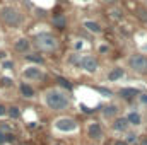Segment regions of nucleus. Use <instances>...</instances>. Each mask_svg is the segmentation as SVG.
<instances>
[{
  "instance_id": "nucleus-2",
  "label": "nucleus",
  "mask_w": 147,
  "mask_h": 145,
  "mask_svg": "<svg viewBox=\"0 0 147 145\" xmlns=\"http://www.w3.org/2000/svg\"><path fill=\"white\" fill-rule=\"evenodd\" d=\"M34 50L41 53H57L60 50V38L51 31H41L31 38Z\"/></svg>"
},
{
  "instance_id": "nucleus-4",
  "label": "nucleus",
  "mask_w": 147,
  "mask_h": 145,
  "mask_svg": "<svg viewBox=\"0 0 147 145\" xmlns=\"http://www.w3.org/2000/svg\"><path fill=\"white\" fill-rule=\"evenodd\" d=\"M0 21L7 28H21L24 24V14L19 7L12 3H5L0 7Z\"/></svg>"
},
{
  "instance_id": "nucleus-32",
  "label": "nucleus",
  "mask_w": 147,
  "mask_h": 145,
  "mask_svg": "<svg viewBox=\"0 0 147 145\" xmlns=\"http://www.w3.org/2000/svg\"><path fill=\"white\" fill-rule=\"evenodd\" d=\"M111 145H130V144H127L123 138H113L111 140Z\"/></svg>"
},
{
  "instance_id": "nucleus-10",
  "label": "nucleus",
  "mask_w": 147,
  "mask_h": 145,
  "mask_svg": "<svg viewBox=\"0 0 147 145\" xmlns=\"http://www.w3.org/2000/svg\"><path fill=\"white\" fill-rule=\"evenodd\" d=\"M34 50V46H33V39L28 36H19L14 39V43H12V51L14 53H17V55H21V56H26L28 53H31Z\"/></svg>"
},
{
  "instance_id": "nucleus-33",
  "label": "nucleus",
  "mask_w": 147,
  "mask_h": 145,
  "mask_svg": "<svg viewBox=\"0 0 147 145\" xmlns=\"http://www.w3.org/2000/svg\"><path fill=\"white\" fill-rule=\"evenodd\" d=\"M139 145H147V133H142L139 137Z\"/></svg>"
},
{
  "instance_id": "nucleus-6",
  "label": "nucleus",
  "mask_w": 147,
  "mask_h": 145,
  "mask_svg": "<svg viewBox=\"0 0 147 145\" xmlns=\"http://www.w3.org/2000/svg\"><path fill=\"white\" fill-rule=\"evenodd\" d=\"M127 68L135 75H147V55L146 53H140V51H135L132 55L127 56Z\"/></svg>"
},
{
  "instance_id": "nucleus-25",
  "label": "nucleus",
  "mask_w": 147,
  "mask_h": 145,
  "mask_svg": "<svg viewBox=\"0 0 147 145\" xmlns=\"http://www.w3.org/2000/svg\"><path fill=\"white\" fill-rule=\"evenodd\" d=\"M94 89H96L103 97H108V99L115 97V91H113V89H108V87H105V85H96Z\"/></svg>"
},
{
  "instance_id": "nucleus-26",
  "label": "nucleus",
  "mask_w": 147,
  "mask_h": 145,
  "mask_svg": "<svg viewBox=\"0 0 147 145\" xmlns=\"http://www.w3.org/2000/svg\"><path fill=\"white\" fill-rule=\"evenodd\" d=\"M57 82H58V84H57L58 87H62V89H65V91L72 92L74 87H72V84H70V82H69L67 79H63V77H57Z\"/></svg>"
},
{
  "instance_id": "nucleus-11",
  "label": "nucleus",
  "mask_w": 147,
  "mask_h": 145,
  "mask_svg": "<svg viewBox=\"0 0 147 145\" xmlns=\"http://www.w3.org/2000/svg\"><path fill=\"white\" fill-rule=\"evenodd\" d=\"M17 92H19V96H21L22 99H26V101H33V99L38 97L36 85L31 84V82H26V80H19V82H17Z\"/></svg>"
},
{
  "instance_id": "nucleus-34",
  "label": "nucleus",
  "mask_w": 147,
  "mask_h": 145,
  "mask_svg": "<svg viewBox=\"0 0 147 145\" xmlns=\"http://www.w3.org/2000/svg\"><path fill=\"white\" fill-rule=\"evenodd\" d=\"M0 144H5V133L2 128H0Z\"/></svg>"
},
{
  "instance_id": "nucleus-36",
  "label": "nucleus",
  "mask_w": 147,
  "mask_h": 145,
  "mask_svg": "<svg viewBox=\"0 0 147 145\" xmlns=\"http://www.w3.org/2000/svg\"><path fill=\"white\" fill-rule=\"evenodd\" d=\"M82 2H89V0H82Z\"/></svg>"
},
{
  "instance_id": "nucleus-37",
  "label": "nucleus",
  "mask_w": 147,
  "mask_h": 145,
  "mask_svg": "<svg viewBox=\"0 0 147 145\" xmlns=\"http://www.w3.org/2000/svg\"><path fill=\"white\" fill-rule=\"evenodd\" d=\"M0 77H2V73H0Z\"/></svg>"
},
{
  "instance_id": "nucleus-8",
  "label": "nucleus",
  "mask_w": 147,
  "mask_h": 145,
  "mask_svg": "<svg viewBox=\"0 0 147 145\" xmlns=\"http://www.w3.org/2000/svg\"><path fill=\"white\" fill-rule=\"evenodd\" d=\"M79 68L87 75H94L99 72V58L96 55H89V53H82L80 62H79Z\"/></svg>"
},
{
  "instance_id": "nucleus-31",
  "label": "nucleus",
  "mask_w": 147,
  "mask_h": 145,
  "mask_svg": "<svg viewBox=\"0 0 147 145\" xmlns=\"http://www.w3.org/2000/svg\"><path fill=\"white\" fill-rule=\"evenodd\" d=\"M103 5H108V7H113V5H118L120 0H99Z\"/></svg>"
},
{
  "instance_id": "nucleus-15",
  "label": "nucleus",
  "mask_w": 147,
  "mask_h": 145,
  "mask_svg": "<svg viewBox=\"0 0 147 145\" xmlns=\"http://www.w3.org/2000/svg\"><path fill=\"white\" fill-rule=\"evenodd\" d=\"M125 118H127V121L130 123V126L135 130V128H140L142 125H144V116H142V113L139 111V109L135 108H130L127 109V113L123 114Z\"/></svg>"
},
{
  "instance_id": "nucleus-24",
  "label": "nucleus",
  "mask_w": 147,
  "mask_h": 145,
  "mask_svg": "<svg viewBox=\"0 0 147 145\" xmlns=\"http://www.w3.org/2000/svg\"><path fill=\"white\" fill-rule=\"evenodd\" d=\"M110 17L111 19H115V21H123V10L120 9V7H116V5H113L110 7Z\"/></svg>"
},
{
  "instance_id": "nucleus-3",
  "label": "nucleus",
  "mask_w": 147,
  "mask_h": 145,
  "mask_svg": "<svg viewBox=\"0 0 147 145\" xmlns=\"http://www.w3.org/2000/svg\"><path fill=\"white\" fill-rule=\"evenodd\" d=\"M51 130L57 135H74V133H77L80 130V125L74 116L62 114V116H57L51 121Z\"/></svg>"
},
{
  "instance_id": "nucleus-19",
  "label": "nucleus",
  "mask_w": 147,
  "mask_h": 145,
  "mask_svg": "<svg viewBox=\"0 0 147 145\" xmlns=\"http://www.w3.org/2000/svg\"><path fill=\"white\" fill-rule=\"evenodd\" d=\"M7 118L12 119V121L21 119V118H22V109H21V106H17V104H9V106H7Z\"/></svg>"
},
{
  "instance_id": "nucleus-21",
  "label": "nucleus",
  "mask_w": 147,
  "mask_h": 145,
  "mask_svg": "<svg viewBox=\"0 0 147 145\" xmlns=\"http://www.w3.org/2000/svg\"><path fill=\"white\" fill-rule=\"evenodd\" d=\"M135 17L139 19V22H140V24L147 26V7H146V5H140V7H137V9H135Z\"/></svg>"
},
{
  "instance_id": "nucleus-23",
  "label": "nucleus",
  "mask_w": 147,
  "mask_h": 145,
  "mask_svg": "<svg viewBox=\"0 0 147 145\" xmlns=\"http://www.w3.org/2000/svg\"><path fill=\"white\" fill-rule=\"evenodd\" d=\"M0 68L5 70V72H14L16 70V62L10 60V58H5V60L0 62Z\"/></svg>"
},
{
  "instance_id": "nucleus-14",
  "label": "nucleus",
  "mask_w": 147,
  "mask_h": 145,
  "mask_svg": "<svg viewBox=\"0 0 147 145\" xmlns=\"http://www.w3.org/2000/svg\"><path fill=\"white\" fill-rule=\"evenodd\" d=\"M110 130L111 132H115V133H127L128 130H132V126H130V123L127 121V118L123 116V114H120V116H116L113 121H110Z\"/></svg>"
},
{
  "instance_id": "nucleus-38",
  "label": "nucleus",
  "mask_w": 147,
  "mask_h": 145,
  "mask_svg": "<svg viewBox=\"0 0 147 145\" xmlns=\"http://www.w3.org/2000/svg\"><path fill=\"white\" fill-rule=\"evenodd\" d=\"M137 145H139V144H137Z\"/></svg>"
},
{
  "instance_id": "nucleus-28",
  "label": "nucleus",
  "mask_w": 147,
  "mask_h": 145,
  "mask_svg": "<svg viewBox=\"0 0 147 145\" xmlns=\"http://www.w3.org/2000/svg\"><path fill=\"white\" fill-rule=\"evenodd\" d=\"M74 51H77V53H80V50L84 48V39H75V43L72 44Z\"/></svg>"
},
{
  "instance_id": "nucleus-13",
  "label": "nucleus",
  "mask_w": 147,
  "mask_h": 145,
  "mask_svg": "<svg viewBox=\"0 0 147 145\" xmlns=\"http://www.w3.org/2000/svg\"><path fill=\"white\" fill-rule=\"evenodd\" d=\"M127 77V68L125 67H121V65H113L108 68V72L105 73V80L106 82H120L121 79H125Z\"/></svg>"
},
{
  "instance_id": "nucleus-20",
  "label": "nucleus",
  "mask_w": 147,
  "mask_h": 145,
  "mask_svg": "<svg viewBox=\"0 0 147 145\" xmlns=\"http://www.w3.org/2000/svg\"><path fill=\"white\" fill-rule=\"evenodd\" d=\"M139 137H140V135H139V133L132 128V130H128V132L125 133L123 140H125L127 144H130V145H137V144H139Z\"/></svg>"
},
{
  "instance_id": "nucleus-18",
  "label": "nucleus",
  "mask_w": 147,
  "mask_h": 145,
  "mask_svg": "<svg viewBox=\"0 0 147 145\" xmlns=\"http://www.w3.org/2000/svg\"><path fill=\"white\" fill-rule=\"evenodd\" d=\"M51 26L57 31H65L67 26H69V17L65 14H57V15L51 17Z\"/></svg>"
},
{
  "instance_id": "nucleus-9",
  "label": "nucleus",
  "mask_w": 147,
  "mask_h": 145,
  "mask_svg": "<svg viewBox=\"0 0 147 145\" xmlns=\"http://www.w3.org/2000/svg\"><path fill=\"white\" fill-rule=\"evenodd\" d=\"M140 94H142V91H140L139 87H132V85H123V87H118V89L115 91V96H116L118 99L128 103V104L135 103Z\"/></svg>"
},
{
  "instance_id": "nucleus-29",
  "label": "nucleus",
  "mask_w": 147,
  "mask_h": 145,
  "mask_svg": "<svg viewBox=\"0 0 147 145\" xmlns=\"http://www.w3.org/2000/svg\"><path fill=\"white\" fill-rule=\"evenodd\" d=\"M137 103L140 104V106H144V108H147V92H142L139 97H137Z\"/></svg>"
},
{
  "instance_id": "nucleus-30",
  "label": "nucleus",
  "mask_w": 147,
  "mask_h": 145,
  "mask_svg": "<svg viewBox=\"0 0 147 145\" xmlns=\"http://www.w3.org/2000/svg\"><path fill=\"white\" fill-rule=\"evenodd\" d=\"M3 118H7V104L0 103V119H3Z\"/></svg>"
},
{
  "instance_id": "nucleus-27",
  "label": "nucleus",
  "mask_w": 147,
  "mask_h": 145,
  "mask_svg": "<svg viewBox=\"0 0 147 145\" xmlns=\"http://www.w3.org/2000/svg\"><path fill=\"white\" fill-rule=\"evenodd\" d=\"M96 51H98V55L106 56V55L111 51V46L108 44V43H99V44H98V48H96Z\"/></svg>"
},
{
  "instance_id": "nucleus-5",
  "label": "nucleus",
  "mask_w": 147,
  "mask_h": 145,
  "mask_svg": "<svg viewBox=\"0 0 147 145\" xmlns=\"http://www.w3.org/2000/svg\"><path fill=\"white\" fill-rule=\"evenodd\" d=\"M46 68L41 67V65H34V63H28L21 67L19 70V79L21 80H26V82H31V84H39V82H45L46 80Z\"/></svg>"
},
{
  "instance_id": "nucleus-7",
  "label": "nucleus",
  "mask_w": 147,
  "mask_h": 145,
  "mask_svg": "<svg viewBox=\"0 0 147 145\" xmlns=\"http://www.w3.org/2000/svg\"><path fill=\"white\" fill-rule=\"evenodd\" d=\"M84 135L91 142H103L106 137V130L99 119H87L84 123Z\"/></svg>"
},
{
  "instance_id": "nucleus-17",
  "label": "nucleus",
  "mask_w": 147,
  "mask_h": 145,
  "mask_svg": "<svg viewBox=\"0 0 147 145\" xmlns=\"http://www.w3.org/2000/svg\"><path fill=\"white\" fill-rule=\"evenodd\" d=\"M24 60H26L28 63H34V65L46 67V58H45V55H43L41 51H38V50H33L31 53H28V55L24 56Z\"/></svg>"
},
{
  "instance_id": "nucleus-12",
  "label": "nucleus",
  "mask_w": 147,
  "mask_h": 145,
  "mask_svg": "<svg viewBox=\"0 0 147 145\" xmlns=\"http://www.w3.org/2000/svg\"><path fill=\"white\" fill-rule=\"evenodd\" d=\"M99 114H101V119H105V121L110 123L116 116L121 114V106L118 103H106V104H103L99 108Z\"/></svg>"
},
{
  "instance_id": "nucleus-22",
  "label": "nucleus",
  "mask_w": 147,
  "mask_h": 145,
  "mask_svg": "<svg viewBox=\"0 0 147 145\" xmlns=\"http://www.w3.org/2000/svg\"><path fill=\"white\" fill-rule=\"evenodd\" d=\"M0 87H3V89H12V87H16L14 77H10V75H2V77H0Z\"/></svg>"
},
{
  "instance_id": "nucleus-1",
  "label": "nucleus",
  "mask_w": 147,
  "mask_h": 145,
  "mask_svg": "<svg viewBox=\"0 0 147 145\" xmlns=\"http://www.w3.org/2000/svg\"><path fill=\"white\" fill-rule=\"evenodd\" d=\"M39 101L51 113H65L72 106V92H69L58 85H51V87H46L45 91H41Z\"/></svg>"
},
{
  "instance_id": "nucleus-16",
  "label": "nucleus",
  "mask_w": 147,
  "mask_h": 145,
  "mask_svg": "<svg viewBox=\"0 0 147 145\" xmlns=\"http://www.w3.org/2000/svg\"><path fill=\"white\" fill-rule=\"evenodd\" d=\"M80 26H82L87 33H91V34H94V36H99V34L105 33V28L101 26V22H98V21H94V19H82V21H80Z\"/></svg>"
},
{
  "instance_id": "nucleus-35",
  "label": "nucleus",
  "mask_w": 147,
  "mask_h": 145,
  "mask_svg": "<svg viewBox=\"0 0 147 145\" xmlns=\"http://www.w3.org/2000/svg\"><path fill=\"white\" fill-rule=\"evenodd\" d=\"M53 145H62V144H53Z\"/></svg>"
}]
</instances>
